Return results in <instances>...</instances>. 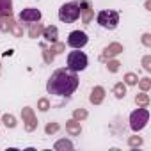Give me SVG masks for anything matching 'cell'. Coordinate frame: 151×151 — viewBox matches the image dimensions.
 <instances>
[{
  "label": "cell",
  "mask_w": 151,
  "mask_h": 151,
  "mask_svg": "<svg viewBox=\"0 0 151 151\" xmlns=\"http://www.w3.org/2000/svg\"><path fill=\"white\" fill-rule=\"evenodd\" d=\"M13 14V0H0V18H9Z\"/></svg>",
  "instance_id": "14"
},
{
  "label": "cell",
  "mask_w": 151,
  "mask_h": 151,
  "mask_svg": "<svg viewBox=\"0 0 151 151\" xmlns=\"http://www.w3.org/2000/svg\"><path fill=\"white\" fill-rule=\"evenodd\" d=\"M43 37H45L46 41H50V43H55L57 37H59V29L53 27V25L45 27V29H43Z\"/></svg>",
  "instance_id": "12"
},
{
  "label": "cell",
  "mask_w": 151,
  "mask_h": 151,
  "mask_svg": "<svg viewBox=\"0 0 151 151\" xmlns=\"http://www.w3.org/2000/svg\"><path fill=\"white\" fill-rule=\"evenodd\" d=\"M119 66H121V64H119L117 60H109V62H107V68H109L110 73H116V71L119 69Z\"/></svg>",
  "instance_id": "26"
},
{
  "label": "cell",
  "mask_w": 151,
  "mask_h": 151,
  "mask_svg": "<svg viewBox=\"0 0 151 151\" xmlns=\"http://www.w3.org/2000/svg\"><path fill=\"white\" fill-rule=\"evenodd\" d=\"M96 22H98L100 27H103L107 30H114L119 25V13L117 11H112V9L100 11L98 16H96Z\"/></svg>",
  "instance_id": "2"
},
{
  "label": "cell",
  "mask_w": 151,
  "mask_h": 151,
  "mask_svg": "<svg viewBox=\"0 0 151 151\" xmlns=\"http://www.w3.org/2000/svg\"><path fill=\"white\" fill-rule=\"evenodd\" d=\"M0 30H2V22H0Z\"/></svg>",
  "instance_id": "31"
},
{
  "label": "cell",
  "mask_w": 151,
  "mask_h": 151,
  "mask_svg": "<svg viewBox=\"0 0 151 151\" xmlns=\"http://www.w3.org/2000/svg\"><path fill=\"white\" fill-rule=\"evenodd\" d=\"M22 116H23L25 130H27V132H32V130L37 126V119H36V116H34L32 109H30V107H25V109H23V112H22Z\"/></svg>",
  "instance_id": "8"
},
{
  "label": "cell",
  "mask_w": 151,
  "mask_h": 151,
  "mask_svg": "<svg viewBox=\"0 0 151 151\" xmlns=\"http://www.w3.org/2000/svg\"><path fill=\"white\" fill-rule=\"evenodd\" d=\"M139 87H140L144 93H146V91H149V87H151V80H149V78H140Z\"/></svg>",
  "instance_id": "24"
},
{
  "label": "cell",
  "mask_w": 151,
  "mask_h": 151,
  "mask_svg": "<svg viewBox=\"0 0 151 151\" xmlns=\"http://www.w3.org/2000/svg\"><path fill=\"white\" fill-rule=\"evenodd\" d=\"M45 132L50 135V133H55V132H59V124L57 123H48L46 124V128H45Z\"/></svg>",
  "instance_id": "27"
},
{
  "label": "cell",
  "mask_w": 151,
  "mask_h": 151,
  "mask_svg": "<svg viewBox=\"0 0 151 151\" xmlns=\"http://www.w3.org/2000/svg\"><path fill=\"white\" fill-rule=\"evenodd\" d=\"M80 18V7L77 2H68V4H62L60 9H59V20L64 22V23H73Z\"/></svg>",
  "instance_id": "3"
},
{
  "label": "cell",
  "mask_w": 151,
  "mask_h": 151,
  "mask_svg": "<svg viewBox=\"0 0 151 151\" xmlns=\"http://www.w3.org/2000/svg\"><path fill=\"white\" fill-rule=\"evenodd\" d=\"M147 119H149V110L146 107H140V109H137L130 114V128L133 132H139L146 126Z\"/></svg>",
  "instance_id": "5"
},
{
  "label": "cell",
  "mask_w": 151,
  "mask_h": 151,
  "mask_svg": "<svg viewBox=\"0 0 151 151\" xmlns=\"http://www.w3.org/2000/svg\"><path fill=\"white\" fill-rule=\"evenodd\" d=\"M78 7H80V16H82V20H84V23H91V20H93V7H91V2L89 0H78Z\"/></svg>",
  "instance_id": "9"
},
{
  "label": "cell",
  "mask_w": 151,
  "mask_h": 151,
  "mask_svg": "<svg viewBox=\"0 0 151 151\" xmlns=\"http://www.w3.org/2000/svg\"><path fill=\"white\" fill-rule=\"evenodd\" d=\"M4 23H7V25H6V27H2V29L11 30L16 37H22V36H23V29H22V27H20V25H18V23H16L11 16H9V20H7V22H4Z\"/></svg>",
  "instance_id": "11"
},
{
  "label": "cell",
  "mask_w": 151,
  "mask_h": 151,
  "mask_svg": "<svg viewBox=\"0 0 151 151\" xmlns=\"http://www.w3.org/2000/svg\"><path fill=\"white\" fill-rule=\"evenodd\" d=\"M137 80H139V78H137L135 73H126V75H124V82H126L128 86H135Z\"/></svg>",
  "instance_id": "22"
},
{
  "label": "cell",
  "mask_w": 151,
  "mask_h": 151,
  "mask_svg": "<svg viewBox=\"0 0 151 151\" xmlns=\"http://www.w3.org/2000/svg\"><path fill=\"white\" fill-rule=\"evenodd\" d=\"M64 48H66V46H64L62 43H57V41H55V45H53V46L50 48V52H52L53 55H57V53H60V52H62Z\"/></svg>",
  "instance_id": "25"
},
{
  "label": "cell",
  "mask_w": 151,
  "mask_h": 151,
  "mask_svg": "<svg viewBox=\"0 0 151 151\" xmlns=\"http://www.w3.org/2000/svg\"><path fill=\"white\" fill-rule=\"evenodd\" d=\"M89 64V59L84 52H78L77 48H75V52H69L68 53V68L71 71H84Z\"/></svg>",
  "instance_id": "4"
},
{
  "label": "cell",
  "mask_w": 151,
  "mask_h": 151,
  "mask_svg": "<svg viewBox=\"0 0 151 151\" xmlns=\"http://www.w3.org/2000/svg\"><path fill=\"white\" fill-rule=\"evenodd\" d=\"M73 117L77 119V121H84L86 117H87V110H84V109H77L73 112Z\"/></svg>",
  "instance_id": "21"
},
{
  "label": "cell",
  "mask_w": 151,
  "mask_h": 151,
  "mask_svg": "<svg viewBox=\"0 0 151 151\" xmlns=\"http://www.w3.org/2000/svg\"><path fill=\"white\" fill-rule=\"evenodd\" d=\"M142 66H144L146 71H151V57H149V55H146V57L142 59Z\"/></svg>",
  "instance_id": "28"
},
{
  "label": "cell",
  "mask_w": 151,
  "mask_h": 151,
  "mask_svg": "<svg viewBox=\"0 0 151 151\" xmlns=\"http://www.w3.org/2000/svg\"><path fill=\"white\" fill-rule=\"evenodd\" d=\"M43 25L41 23H30V29H29V37H32V39H36V37H39V36H43Z\"/></svg>",
  "instance_id": "16"
},
{
  "label": "cell",
  "mask_w": 151,
  "mask_h": 151,
  "mask_svg": "<svg viewBox=\"0 0 151 151\" xmlns=\"http://www.w3.org/2000/svg\"><path fill=\"white\" fill-rule=\"evenodd\" d=\"M78 87V75L69 68H60L52 73L46 82V93L53 96H71Z\"/></svg>",
  "instance_id": "1"
},
{
  "label": "cell",
  "mask_w": 151,
  "mask_h": 151,
  "mask_svg": "<svg viewBox=\"0 0 151 151\" xmlns=\"http://www.w3.org/2000/svg\"><path fill=\"white\" fill-rule=\"evenodd\" d=\"M128 144H130L132 147H135V146H140V144H142V139H140V137H130Z\"/></svg>",
  "instance_id": "29"
},
{
  "label": "cell",
  "mask_w": 151,
  "mask_h": 151,
  "mask_svg": "<svg viewBox=\"0 0 151 151\" xmlns=\"http://www.w3.org/2000/svg\"><path fill=\"white\" fill-rule=\"evenodd\" d=\"M66 132H68L69 135H73V137L80 135V132H82L80 121H77V119H71V121H68V123H66Z\"/></svg>",
  "instance_id": "15"
},
{
  "label": "cell",
  "mask_w": 151,
  "mask_h": 151,
  "mask_svg": "<svg viewBox=\"0 0 151 151\" xmlns=\"http://www.w3.org/2000/svg\"><path fill=\"white\" fill-rule=\"evenodd\" d=\"M37 107H39V110H41V112H46V110L50 109V101H48L46 98H41V100L37 101Z\"/></svg>",
  "instance_id": "23"
},
{
  "label": "cell",
  "mask_w": 151,
  "mask_h": 151,
  "mask_svg": "<svg viewBox=\"0 0 151 151\" xmlns=\"http://www.w3.org/2000/svg\"><path fill=\"white\" fill-rule=\"evenodd\" d=\"M103 98H105V89H103V87L98 86V87H94V89L91 91V98H89V100H91L93 105H100V103L103 101Z\"/></svg>",
  "instance_id": "13"
},
{
  "label": "cell",
  "mask_w": 151,
  "mask_h": 151,
  "mask_svg": "<svg viewBox=\"0 0 151 151\" xmlns=\"http://www.w3.org/2000/svg\"><path fill=\"white\" fill-rule=\"evenodd\" d=\"M135 103H137L139 107H147V103H149V96L144 94V93H140V94L135 96Z\"/></svg>",
  "instance_id": "19"
},
{
  "label": "cell",
  "mask_w": 151,
  "mask_h": 151,
  "mask_svg": "<svg viewBox=\"0 0 151 151\" xmlns=\"http://www.w3.org/2000/svg\"><path fill=\"white\" fill-rule=\"evenodd\" d=\"M121 52H123V45H119V43H112V45H109V46L103 50L101 60H107V59H110V57H116V55L121 53Z\"/></svg>",
  "instance_id": "10"
},
{
  "label": "cell",
  "mask_w": 151,
  "mask_h": 151,
  "mask_svg": "<svg viewBox=\"0 0 151 151\" xmlns=\"http://www.w3.org/2000/svg\"><path fill=\"white\" fill-rule=\"evenodd\" d=\"M2 121H4V124H6L7 128H14V126H16V119H14V116H11V114L2 116Z\"/></svg>",
  "instance_id": "20"
},
{
  "label": "cell",
  "mask_w": 151,
  "mask_h": 151,
  "mask_svg": "<svg viewBox=\"0 0 151 151\" xmlns=\"http://www.w3.org/2000/svg\"><path fill=\"white\" fill-rule=\"evenodd\" d=\"M142 45L144 46H151V34H144L142 36Z\"/></svg>",
  "instance_id": "30"
},
{
  "label": "cell",
  "mask_w": 151,
  "mask_h": 151,
  "mask_svg": "<svg viewBox=\"0 0 151 151\" xmlns=\"http://www.w3.org/2000/svg\"><path fill=\"white\" fill-rule=\"evenodd\" d=\"M20 20L23 23H36L41 20V11L39 9H34V7H27L20 13Z\"/></svg>",
  "instance_id": "7"
},
{
  "label": "cell",
  "mask_w": 151,
  "mask_h": 151,
  "mask_svg": "<svg viewBox=\"0 0 151 151\" xmlns=\"http://www.w3.org/2000/svg\"><path fill=\"white\" fill-rule=\"evenodd\" d=\"M87 41H89V37H87V34L82 32V30H73V32H69V36H68V45H69L71 48H77V50L84 48V46L87 45Z\"/></svg>",
  "instance_id": "6"
},
{
  "label": "cell",
  "mask_w": 151,
  "mask_h": 151,
  "mask_svg": "<svg viewBox=\"0 0 151 151\" xmlns=\"http://www.w3.org/2000/svg\"><path fill=\"white\" fill-rule=\"evenodd\" d=\"M114 94H116V98H117V100L124 98V94H126V86H124L123 82L116 84V86H114Z\"/></svg>",
  "instance_id": "18"
},
{
  "label": "cell",
  "mask_w": 151,
  "mask_h": 151,
  "mask_svg": "<svg viewBox=\"0 0 151 151\" xmlns=\"http://www.w3.org/2000/svg\"><path fill=\"white\" fill-rule=\"evenodd\" d=\"M57 151H66V149H73V142L71 140H66V139H60V140H57L55 142V146H53Z\"/></svg>",
  "instance_id": "17"
}]
</instances>
